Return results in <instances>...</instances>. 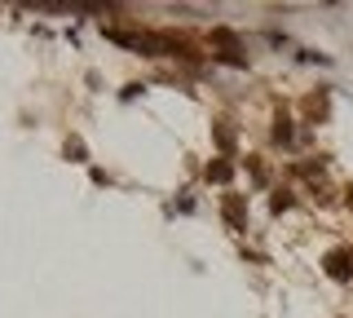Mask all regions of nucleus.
<instances>
[{
    "label": "nucleus",
    "instance_id": "1",
    "mask_svg": "<svg viewBox=\"0 0 353 318\" xmlns=\"http://www.w3.org/2000/svg\"><path fill=\"white\" fill-rule=\"evenodd\" d=\"M323 266H327V274H331L336 283H349V279H353V252H349V248H331Z\"/></svg>",
    "mask_w": 353,
    "mask_h": 318
},
{
    "label": "nucleus",
    "instance_id": "4",
    "mask_svg": "<svg viewBox=\"0 0 353 318\" xmlns=\"http://www.w3.org/2000/svg\"><path fill=\"white\" fill-rule=\"evenodd\" d=\"M305 115L309 119H327V93H309L305 97Z\"/></svg>",
    "mask_w": 353,
    "mask_h": 318
},
{
    "label": "nucleus",
    "instance_id": "8",
    "mask_svg": "<svg viewBox=\"0 0 353 318\" xmlns=\"http://www.w3.org/2000/svg\"><path fill=\"white\" fill-rule=\"evenodd\" d=\"M349 208H353V186H349Z\"/></svg>",
    "mask_w": 353,
    "mask_h": 318
},
{
    "label": "nucleus",
    "instance_id": "6",
    "mask_svg": "<svg viewBox=\"0 0 353 318\" xmlns=\"http://www.w3.org/2000/svg\"><path fill=\"white\" fill-rule=\"evenodd\" d=\"M274 141H292V124H287V115L274 124Z\"/></svg>",
    "mask_w": 353,
    "mask_h": 318
},
{
    "label": "nucleus",
    "instance_id": "7",
    "mask_svg": "<svg viewBox=\"0 0 353 318\" xmlns=\"http://www.w3.org/2000/svg\"><path fill=\"white\" fill-rule=\"evenodd\" d=\"M216 141H221V146H234V133H230V128L221 124V128H216Z\"/></svg>",
    "mask_w": 353,
    "mask_h": 318
},
{
    "label": "nucleus",
    "instance_id": "2",
    "mask_svg": "<svg viewBox=\"0 0 353 318\" xmlns=\"http://www.w3.org/2000/svg\"><path fill=\"white\" fill-rule=\"evenodd\" d=\"M212 40H216L221 49H225V58H230V62H243V45H239V36H234L230 27H216V31H212Z\"/></svg>",
    "mask_w": 353,
    "mask_h": 318
},
{
    "label": "nucleus",
    "instance_id": "5",
    "mask_svg": "<svg viewBox=\"0 0 353 318\" xmlns=\"http://www.w3.org/2000/svg\"><path fill=\"white\" fill-rule=\"evenodd\" d=\"M230 172H234V168H230V163H225V159H216V163H208V181H230Z\"/></svg>",
    "mask_w": 353,
    "mask_h": 318
},
{
    "label": "nucleus",
    "instance_id": "3",
    "mask_svg": "<svg viewBox=\"0 0 353 318\" xmlns=\"http://www.w3.org/2000/svg\"><path fill=\"white\" fill-rule=\"evenodd\" d=\"M221 212H225V221H230V226H243V221H248V199H243V195H225Z\"/></svg>",
    "mask_w": 353,
    "mask_h": 318
}]
</instances>
